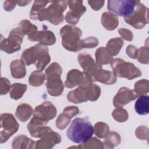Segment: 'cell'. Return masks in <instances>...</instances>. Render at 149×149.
Returning a JSON list of instances; mask_svg holds the SVG:
<instances>
[{"instance_id":"6da1fadb","label":"cell","mask_w":149,"mask_h":149,"mask_svg":"<svg viewBox=\"0 0 149 149\" xmlns=\"http://www.w3.org/2000/svg\"><path fill=\"white\" fill-rule=\"evenodd\" d=\"M94 133V127L88 120L83 118H76L72 120L66 134L69 140L81 145L88 141Z\"/></svg>"},{"instance_id":"7a4b0ae2","label":"cell","mask_w":149,"mask_h":149,"mask_svg":"<svg viewBox=\"0 0 149 149\" xmlns=\"http://www.w3.org/2000/svg\"><path fill=\"white\" fill-rule=\"evenodd\" d=\"M51 58L47 47L37 44L25 49L22 54L21 61L27 66L34 63L38 70L42 71L50 62Z\"/></svg>"},{"instance_id":"3957f363","label":"cell","mask_w":149,"mask_h":149,"mask_svg":"<svg viewBox=\"0 0 149 149\" xmlns=\"http://www.w3.org/2000/svg\"><path fill=\"white\" fill-rule=\"evenodd\" d=\"M50 5L44 8L37 15L36 20L39 21L48 20L54 25H58L65 19L63 12L67 8L66 1H51Z\"/></svg>"},{"instance_id":"277c9868","label":"cell","mask_w":149,"mask_h":149,"mask_svg":"<svg viewBox=\"0 0 149 149\" xmlns=\"http://www.w3.org/2000/svg\"><path fill=\"white\" fill-rule=\"evenodd\" d=\"M62 69L58 63H51L45 70L47 91L52 96H59L63 91V84L61 79Z\"/></svg>"},{"instance_id":"5b68a950","label":"cell","mask_w":149,"mask_h":149,"mask_svg":"<svg viewBox=\"0 0 149 149\" xmlns=\"http://www.w3.org/2000/svg\"><path fill=\"white\" fill-rule=\"evenodd\" d=\"M62 44L64 48L72 52L81 49L80 37L82 31L75 26L65 25L60 30Z\"/></svg>"},{"instance_id":"8992f818","label":"cell","mask_w":149,"mask_h":149,"mask_svg":"<svg viewBox=\"0 0 149 149\" xmlns=\"http://www.w3.org/2000/svg\"><path fill=\"white\" fill-rule=\"evenodd\" d=\"M30 134L32 137L40 138L36 142V148H51L61 141L59 134L48 126H41Z\"/></svg>"},{"instance_id":"52a82bcc","label":"cell","mask_w":149,"mask_h":149,"mask_svg":"<svg viewBox=\"0 0 149 149\" xmlns=\"http://www.w3.org/2000/svg\"><path fill=\"white\" fill-rule=\"evenodd\" d=\"M98 97V89L92 83L79 86L75 90L69 91L67 95L69 101L74 103H81L89 100L95 101Z\"/></svg>"},{"instance_id":"ba28073f","label":"cell","mask_w":149,"mask_h":149,"mask_svg":"<svg viewBox=\"0 0 149 149\" xmlns=\"http://www.w3.org/2000/svg\"><path fill=\"white\" fill-rule=\"evenodd\" d=\"M113 73L116 76L132 80L141 76V72L131 62H125L120 58L113 59L111 62Z\"/></svg>"},{"instance_id":"9c48e42d","label":"cell","mask_w":149,"mask_h":149,"mask_svg":"<svg viewBox=\"0 0 149 149\" xmlns=\"http://www.w3.org/2000/svg\"><path fill=\"white\" fill-rule=\"evenodd\" d=\"M139 2V1L134 0L108 1L107 8L115 15L127 18L133 13Z\"/></svg>"},{"instance_id":"30bf717a","label":"cell","mask_w":149,"mask_h":149,"mask_svg":"<svg viewBox=\"0 0 149 149\" xmlns=\"http://www.w3.org/2000/svg\"><path fill=\"white\" fill-rule=\"evenodd\" d=\"M84 72L91 77L93 82L99 81L104 84L111 85L117 80V77L113 72L102 69L101 66L96 62Z\"/></svg>"},{"instance_id":"8fae6325","label":"cell","mask_w":149,"mask_h":149,"mask_svg":"<svg viewBox=\"0 0 149 149\" xmlns=\"http://www.w3.org/2000/svg\"><path fill=\"white\" fill-rule=\"evenodd\" d=\"M24 36L19 27L13 29L7 38H2L1 49L8 54H12L20 49Z\"/></svg>"},{"instance_id":"7c38bea8","label":"cell","mask_w":149,"mask_h":149,"mask_svg":"<svg viewBox=\"0 0 149 149\" xmlns=\"http://www.w3.org/2000/svg\"><path fill=\"white\" fill-rule=\"evenodd\" d=\"M148 8L140 1L136 6L133 13L130 17L124 18V20L134 29H143L148 23Z\"/></svg>"},{"instance_id":"4fadbf2b","label":"cell","mask_w":149,"mask_h":149,"mask_svg":"<svg viewBox=\"0 0 149 149\" xmlns=\"http://www.w3.org/2000/svg\"><path fill=\"white\" fill-rule=\"evenodd\" d=\"M19 125L11 113H3L1 116V143L8 139L18 130Z\"/></svg>"},{"instance_id":"5bb4252c","label":"cell","mask_w":149,"mask_h":149,"mask_svg":"<svg viewBox=\"0 0 149 149\" xmlns=\"http://www.w3.org/2000/svg\"><path fill=\"white\" fill-rule=\"evenodd\" d=\"M93 83L91 77L84 72L77 69H72L67 74L65 86L67 88H72L77 86H81Z\"/></svg>"},{"instance_id":"9a60e30c","label":"cell","mask_w":149,"mask_h":149,"mask_svg":"<svg viewBox=\"0 0 149 149\" xmlns=\"http://www.w3.org/2000/svg\"><path fill=\"white\" fill-rule=\"evenodd\" d=\"M68 4L70 10L66 15L65 20L69 24H76L86 11V8L82 1H68Z\"/></svg>"},{"instance_id":"2e32d148","label":"cell","mask_w":149,"mask_h":149,"mask_svg":"<svg viewBox=\"0 0 149 149\" xmlns=\"http://www.w3.org/2000/svg\"><path fill=\"white\" fill-rule=\"evenodd\" d=\"M56 109L53 104L49 101H44L35 108L33 116L48 123L56 116Z\"/></svg>"},{"instance_id":"e0dca14e","label":"cell","mask_w":149,"mask_h":149,"mask_svg":"<svg viewBox=\"0 0 149 149\" xmlns=\"http://www.w3.org/2000/svg\"><path fill=\"white\" fill-rule=\"evenodd\" d=\"M138 96L134 90H130L127 87L120 88L113 98V104L116 107H122L123 105L134 100Z\"/></svg>"},{"instance_id":"ac0fdd59","label":"cell","mask_w":149,"mask_h":149,"mask_svg":"<svg viewBox=\"0 0 149 149\" xmlns=\"http://www.w3.org/2000/svg\"><path fill=\"white\" fill-rule=\"evenodd\" d=\"M79 108L74 106L66 107L61 113L56 121V127L61 130L64 129L70 123V119L79 113Z\"/></svg>"},{"instance_id":"d6986e66","label":"cell","mask_w":149,"mask_h":149,"mask_svg":"<svg viewBox=\"0 0 149 149\" xmlns=\"http://www.w3.org/2000/svg\"><path fill=\"white\" fill-rule=\"evenodd\" d=\"M33 41H38L43 45H52L56 42V38L52 31L49 30L38 31L36 33Z\"/></svg>"},{"instance_id":"ffe728a7","label":"cell","mask_w":149,"mask_h":149,"mask_svg":"<svg viewBox=\"0 0 149 149\" xmlns=\"http://www.w3.org/2000/svg\"><path fill=\"white\" fill-rule=\"evenodd\" d=\"M101 21L104 28L109 31L115 30L119 23L118 16L110 12L103 13L101 15Z\"/></svg>"},{"instance_id":"44dd1931","label":"cell","mask_w":149,"mask_h":149,"mask_svg":"<svg viewBox=\"0 0 149 149\" xmlns=\"http://www.w3.org/2000/svg\"><path fill=\"white\" fill-rule=\"evenodd\" d=\"M12 147L13 148H36V141L22 134L13 139Z\"/></svg>"},{"instance_id":"7402d4cb","label":"cell","mask_w":149,"mask_h":149,"mask_svg":"<svg viewBox=\"0 0 149 149\" xmlns=\"http://www.w3.org/2000/svg\"><path fill=\"white\" fill-rule=\"evenodd\" d=\"M18 27H19L24 35L27 36V38L30 41H33L34 37L38 31L36 26L27 20H23L20 22Z\"/></svg>"},{"instance_id":"603a6c76","label":"cell","mask_w":149,"mask_h":149,"mask_svg":"<svg viewBox=\"0 0 149 149\" xmlns=\"http://www.w3.org/2000/svg\"><path fill=\"white\" fill-rule=\"evenodd\" d=\"M12 76L16 79H22L26 74L25 65L21 60L16 59L13 61L10 65Z\"/></svg>"},{"instance_id":"cb8c5ba5","label":"cell","mask_w":149,"mask_h":149,"mask_svg":"<svg viewBox=\"0 0 149 149\" xmlns=\"http://www.w3.org/2000/svg\"><path fill=\"white\" fill-rule=\"evenodd\" d=\"M34 111L31 107L27 104H21L17 106L15 115L21 122H26L30 119Z\"/></svg>"},{"instance_id":"d4e9b609","label":"cell","mask_w":149,"mask_h":149,"mask_svg":"<svg viewBox=\"0 0 149 149\" xmlns=\"http://www.w3.org/2000/svg\"><path fill=\"white\" fill-rule=\"evenodd\" d=\"M96 63L101 66L110 63L113 60V56L108 51L106 47H102L97 49L95 51Z\"/></svg>"},{"instance_id":"484cf974","label":"cell","mask_w":149,"mask_h":149,"mask_svg":"<svg viewBox=\"0 0 149 149\" xmlns=\"http://www.w3.org/2000/svg\"><path fill=\"white\" fill-rule=\"evenodd\" d=\"M134 109L137 113L146 115L149 113V97L148 95L140 96L134 104Z\"/></svg>"},{"instance_id":"4316f807","label":"cell","mask_w":149,"mask_h":149,"mask_svg":"<svg viewBox=\"0 0 149 149\" xmlns=\"http://www.w3.org/2000/svg\"><path fill=\"white\" fill-rule=\"evenodd\" d=\"M123 45V41L120 37H116L110 39L107 43L108 51L113 56L117 55Z\"/></svg>"},{"instance_id":"83f0119b","label":"cell","mask_w":149,"mask_h":149,"mask_svg":"<svg viewBox=\"0 0 149 149\" xmlns=\"http://www.w3.org/2000/svg\"><path fill=\"white\" fill-rule=\"evenodd\" d=\"M27 89V85L21 83H14L10 86L9 91L10 97L12 99L17 100L20 99Z\"/></svg>"},{"instance_id":"f1b7e54d","label":"cell","mask_w":149,"mask_h":149,"mask_svg":"<svg viewBox=\"0 0 149 149\" xmlns=\"http://www.w3.org/2000/svg\"><path fill=\"white\" fill-rule=\"evenodd\" d=\"M45 79V75L42 71L36 70L33 72L29 79V83L30 85L38 87L41 86Z\"/></svg>"},{"instance_id":"f546056e","label":"cell","mask_w":149,"mask_h":149,"mask_svg":"<svg viewBox=\"0 0 149 149\" xmlns=\"http://www.w3.org/2000/svg\"><path fill=\"white\" fill-rule=\"evenodd\" d=\"M120 143V137L119 134L115 132H109L108 136L105 137L104 144L105 148H112L114 147L119 145Z\"/></svg>"},{"instance_id":"4dcf8cb0","label":"cell","mask_w":149,"mask_h":149,"mask_svg":"<svg viewBox=\"0 0 149 149\" xmlns=\"http://www.w3.org/2000/svg\"><path fill=\"white\" fill-rule=\"evenodd\" d=\"M134 89L137 95L139 97L141 95H144L147 94L149 91V82L148 80L141 79L137 81L134 84Z\"/></svg>"},{"instance_id":"1f68e13d","label":"cell","mask_w":149,"mask_h":149,"mask_svg":"<svg viewBox=\"0 0 149 149\" xmlns=\"http://www.w3.org/2000/svg\"><path fill=\"white\" fill-rule=\"evenodd\" d=\"M49 1H35L30 12V17L33 20H36L38 13L46 6Z\"/></svg>"},{"instance_id":"d6a6232c","label":"cell","mask_w":149,"mask_h":149,"mask_svg":"<svg viewBox=\"0 0 149 149\" xmlns=\"http://www.w3.org/2000/svg\"><path fill=\"white\" fill-rule=\"evenodd\" d=\"M94 130L95 135L101 139L105 138L109 132V127L108 125L101 122L95 124Z\"/></svg>"},{"instance_id":"836d02e7","label":"cell","mask_w":149,"mask_h":149,"mask_svg":"<svg viewBox=\"0 0 149 149\" xmlns=\"http://www.w3.org/2000/svg\"><path fill=\"white\" fill-rule=\"evenodd\" d=\"M112 115L114 119L118 122H124L126 121L129 116L127 111L122 107H118L115 109Z\"/></svg>"},{"instance_id":"e575fe53","label":"cell","mask_w":149,"mask_h":149,"mask_svg":"<svg viewBox=\"0 0 149 149\" xmlns=\"http://www.w3.org/2000/svg\"><path fill=\"white\" fill-rule=\"evenodd\" d=\"M148 46H144L140 47L138 49V62L143 64H148L149 58H148Z\"/></svg>"},{"instance_id":"d590c367","label":"cell","mask_w":149,"mask_h":149,"mask_svg":"<svg viewBox=\"0 0 149 149\" xmlns=\"http://www.w3.org/2000/svg\"><path fill=\"white\" fill-rule=\"evenodd\" d=\"M103 143L100 141V140H98L95 137L91 138L88 141L85 143L84 144H81L83 145V147H81V148H104Z\"/></svg>"},{"instance_id":"8d00e7d4","label":"cell","mask_w":149,"mask_h":149,"mask_svg":"<svg viewBox=\"0 0 149 149\" xmlns=\"http://www.w3.org/2000/svg\"><path fill=\"white\" fill-rule=\"evenodd\" d=\"M98 45V40L94 37H89L84 40H81V48H93Z\"/></svg>"},{"instance_id":"74e56055","label":"cell","mask_w":149,"mask_h":149,"mask_svg":"<svg viewBox=\"0 0 149 149\" xmlns=\"http://www.w3.org/2000/svg\"><path fill=\"white\" fill-rule=\"evenodd\" d=\"M135 134L136 137L141 140H147L148 139V127L141 126L137 128Z\"/></svg>"},{"instance_id":"f35d334b","label":"cell","mask_w":149,"mask_h":149,"mask_svg":"<svg viewBox=\"0 0 149 149\" xmlns=\"http://www.w3.org/2000/svg\"><path fill=\"white\" fill-rule=\"evenodd\" d=\"M10 81L5 77L1 78V95H5L10 91Z\"/></svg>"},{"instance_id":"ab89813d","label":"cell","mask_w":149,"mask_h":149,"mask_svg":"<svg viewBox=\"0 0 149 149\" xmlns=\"http://www.w3.org/2000/svg\"><path fill=\"white\" fill-rule=\"evenodd\" d=\"M118 33L122 37V38L127 41H131L133 38V34L132 32L127 29L120 28L118 29Z\"/></svg>"},{"instance_id":"60d3db41","label":"cell","mask_w":149,"mask_h":149,"mask_svg":"<svg viewBox=\"0 0 149 149\" xmlns=\"http://www.w3.org/2000/svg\"><path fill=\"white\" fill-rule=\"evenodd\" d=\"M126 53L130 58L136 59L138 56V49L134 45H129L126 48Z\"/></svg>"},{"instance_id":"b9f144b4","label":"cell","mask_w":149,"mask_h":149,"mask_svg":"<svg viewBox=\"0 0 149 149\" xmlns=\"http://www.w3.org/2000/svg\"><path fill=\"white\" fill-rule=\"evenodd\" d=\"M104 1H90L88 3L94 10H99L104 5Z\"/></svg>"},{"instance_id":"7bdbcfd3","label":"cell","mask_w":149,"mask_h":149,"mask_svg":"<svg viewBox=\"0 0 149 149\" xmlns=\"http://www.w3.org/2000/svg\"><path fill=\"white\" fill-rule=\"evenodd\" d=\"M17 3V1H6L3 3V8L6 11H12L15 8Z\"/></svg>"},{"instance_id":"ee69618b","label":"cell","mask_w":149,"mask_h":149,"mask_svg":"<svg viewBox=\"0 0 149 149\" xmlns=\"http://www.w3.org/2000/svg\"><path fill=\"white\" fill-rule=\"evenodd\" d=\"M31 2V1H17V3L18 4V5H19L20 6H23L27 5V3H30Z\"/></svg>"}]
</instances>
